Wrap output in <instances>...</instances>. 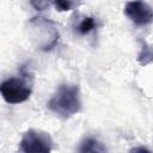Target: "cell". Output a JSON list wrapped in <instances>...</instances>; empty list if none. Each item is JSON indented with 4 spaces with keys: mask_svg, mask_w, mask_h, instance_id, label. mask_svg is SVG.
Wrapping results in <instances>:
<instances>
[{
    "mask_svg": "<svg viewBox=\"0 0 153 153\" xmlns=\"http://www.w3.org/2000/svg\"><path fill=\"white\" fill-rule=\"evenodd\" d=\"M78 153H106V148L98 140L93 137H87L80 143Z\"/></svg>",
    "mask_w": 153,
    "mask_h": 153,
    "instance_id": "obj_5",
    "label": "cell"
},
{
    "mask_svg": "<svg viewBox=\"0 0 153 153\" xmlns=\"http://www.w3.org/2000/svg\"><path fill=\"white\" fill-rule=\"evenodd\" d=\"M19 146L24 153H50L53 149V139L45 131L29 129L22 137Z\"/></svg>",
    "mask_w": 153,
    "mask_h": 153,
    "instance_id": "obj_2",
    "label": "cell"
},
{
    "mask_svg": "<svg viewBox=\"0 0 153 153\" xmlns=\"http://www.w3.org/2000/svg\"><path fill=\"white\" fill-rule=\"evenodd\" d=\"M0 92L5 102L10 104H19L29 99L31 96V87L22 79L10 78L2 81Z\"/></svg>",
    "mask_w": 153,
    "mask_h": 153,
    "instance_id": "obj_3",
    "label": "cell"
},
{
    "mask_svg": "<svg viewBox=\"0 0 153 153\" xmlns=\"http://www.w3.org/2000/svg\"><path fill=\"white\" fill-rule=\"evenodd\" d=\"M31 5L35 6L37 10H43V7L48 5V2H35V1H31Z\"/></svg>",
    "mask_w": 153,
    "mask_h": 153,
    "instance_id": "obj_10",
    "label": "cell"
},
{
    "mask_svg": "<svg viewBox=\"0 0 153 153\" xmlns=\"http://www.w3.org/2000/svg\"><path fill=\"white\" fill-rule=\"evenodd\" d=\"M54 6L56 7L57 11H69L73 6V2L71 1H63V0H57L54 1Z\"/></svg>",
    "mask_w": 153,
    "mask_h": 153,
    "instance_id": "obj_8",
    "label": "cell"
},
{
    "mask_svg": "<svg viewBox=\"0 0 153 153\" xmlns=\"http://www.w3.org/2000/svg\"><path fill=\"white\" fill-rule=\"evenodd\" d=\"M129 153H152V152L143 146H136V147H133L129 151Z\"/></svg>",
    "mask_w": 153,
    "mask_h": 153,
    "instance_id": "obj_9",
    "label": "cell"
},
{
    "mask_svg": "<svg viewBox=\"0 0 153 153\" xmlns=\"http://www.w3.org/2000/svg\"><path fill=\"white\" fill-rule=\"evenodd\" d=\"M124 13L136 25H146L153 22V8L143 1L127 2Z\"/></svg>",
    "mask_w": 153,
    "mask_h": 153,
    "instance_id": "obj_4",
    "label": "cell"
},
{
    "mask_svg": "<svg viewBox=\"0 0 153 153\" xmlns=\"http://www.w3.org/2000/svg\"><path fill=\"white\" fill-rule=\"evenodd\" d=\"M48 109L61 117H69L81 110L80 90L76 85H61L48 102Z\"/></svg>",
    "mask_w": 153,
    "mask_h": 153,
    "instance_id": "obj_1",
    "label": "cell"
},
{
    "mask_svg": "<svg viewBox=\"0 0 153 153\" xmlns=\"http://www.w3.org/2000/svg\"><path fill=\"white\" fill-rule=\"evenodd\" d=\"M140 43H141V48L137 54V62L141 66H147L151 62H153V48L142 39L140 41Z\"/></svg>",
    "mask_w": 153,
    "mask_h": 153,
    "instance_id": "obj_6",
    "label": "cell"
},
{
    "mask_svg": "<svg viewBox=\"0 0 153 153\" xmlns=\"http://www.w3.org/2000/svg\"><path fill=\"white\" fill-rule=\"evenodd\" d=\"M94 27H96L94 18H92V17H85V18L80 22V24H79V26H78V31H79L80 33H82V35H86V33H88L90 31H92Z\"/></svg>",
    "mask_w": 153,
    "mask_h": 153,
    "instance_id": "obj_7",
    "label": "cell"
}]
</instances>
